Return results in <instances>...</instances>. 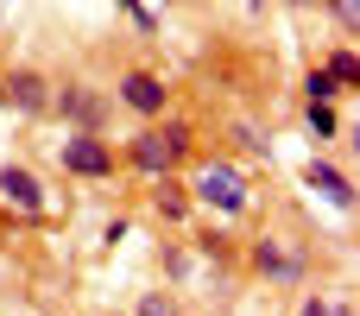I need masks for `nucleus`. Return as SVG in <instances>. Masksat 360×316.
I'll list each match as a JSON object with an SVG mask.
<instances>
[{
  "label": "nucleus",
  "mask_w": 360,
  "mask_h": 316,
  "mask_svg": "<svg viewBox=\"0 0 360 316\" xmlns=\"http://www.w3.org/2000/svg\"><path fill=\"white\" fill-rule=\"evenodd\" d=\"M323 70L335 76V89H360V57H354V44H335V51L323 57Z\"/></svg>",
  "instance_id": "nucleus-12"
},
{
  "label": "nucleus",
  "mask_w": 360,
  "mask_h": 316,
  "mask_svg": "<svg viewBox=\"0 0 360 316\" xmlns=\"http://www.w3.org/2000/svg\"><path fill=\"white\" fill-rule=\"evenodd\" d=\"M234 139H240V146H247L253 158H272V139H266L259 127H247V120H240V127H234Z\"/></svg>",
  "instance_id": "nucleus-16"
},
{
  "label": "nucleus",
  "mask_w": 360,
  "mask_h": 316,
  "mask_svg": "<svg viewBox=\"0 0 360 316\" xmlns=\"http://www.w3.org/2000/svg\"><path fill=\"white\" fill-rule=\"evenodd\" d=\"M114 6H120V13H127L139 32H158V19H152V6H146V0H114Z\"/></svg>",
  "instance_id": "nucleus-18"
},
{
  "label": "nucleus",
  "mask_w": 360,
  "mask_h": 316,
  "mask_svg": "<svg viewBox=\"0 0 360 316\" xmlns=\"http://www.w3.org/2000/svg\"><path fill=\"white\" fill-rule=\"evenodd\" d=\"M57 165H63V177H76V184H114L120 152H114L108 133H76V127H63V139H57Z\"/></svg>",
  "instance_id": "nucleus-4"
},
{
  "label": "nucleus",
  "mask_w": 360,
  "mask_h": 316,
  "mask_svg": "<svg viewBox=\"0 0 360 316\" xmlns=\"http://www.w3.org/2000/svg\"><path fill=\"white\" fill-rule=\"evenodd\" d=\"M266 6H272V0H247V13H266Z\"/></svg>",
  "instance_id": "nucleus-21"
},
{
  "label": "nucleus",
  "mask_w": 360,
  "mask_h": 316,
  "mask_svg": "<svg viewBox=\"0 0 360 316\" xmlns=\"http://www.w3.org/2000/svg\"><path fill=\"white\" fill-rule=\"evenodd\" d=\"M165 266H171V279H177V285H184V279H190V266H196V260H190V253H184V247H171V260H165Z\"/></svg>",
  "instance_id": "nucleus-20"
},
{
  "label": "nucleus",
  "mask_w": 360,
  "mask_h": 316,
  "mask_svg": "<svg viewBox=\"0 0 360 316\" xmlns=\"http://www.w3.org/2000/svg\"><path fill=\"white\" fill-rule=\"evenodd\" d=\"M0 19H6V13H0Z\"/></svg>",
  "instance_id": "nucleus-24"
},
{
  "label": "nucleus",
  "mask_w": 360,
  "mask_h": 316,
  "mask_svg": "<svg viewBox=\"0 0 360 316\" xmlns=\"http://www.w3.org/2000/svg\"><path fill=\"white\" fill-rule=\"evenodd\" d=\"M240 260H247L253 279L285 285V291H297V285L310 279V253H304L297 241H285V234H253V241L240 247Z\"/></svg>",
  "instance_id": "nucleus-3"
},
{
  "label": "nucleus",
  "mask_w": 360,
  "mask_h": 316,
  "mask_svg": "<svg viewBox=\"0 0 360 316\" xmlns=\"http://www.w3.org/2000/svg\"><path fill=\"white\" fill-rule=\"evenodd\" d=\"M114 108H127L133 120H158V114H171V82L158 70H120Z\"/></svg>",
  "instance_id": "nucleus-8"
},
{
  "label": "nucleus",
  "mask_w": 360,
  "mask_h": 316,
  "mask_svg": "<svg viewBox=\"0 0 360 316\" xmlns=\"http://www.w3.org/2000/svg\"><path fill=\"white\" fill-rule=\"evenodd\" d=\"M133 316H184V310H177V298H171V291H139Z\"/></svg>",
  "instance_id": "nucleus-15"
},
{
  "label": "nucleus",
  "mask_w": 360,
  "mask_h": 316,
  "mask_svg": "<svg viewBox=\"0 0 360 316\" xmlns=\"http://www.w3.org/2000/svg\"><path fill=\"white\" fill-rule=\"evenodd\" d=\"M152 215L165 222V228H190L196 222V196H190V184L171 171V177H152Z\"/></svg>",
  "instance_id": "nucleus-10"
},
{
  "label": "nucleus",
  "mask_w": 360,
  "mask_h": 316,
  "mask_svg": "<svg viewBox=\"0 0 360 316\" xmlns=\"http://www.w3.org/2000/svg\"><path fill=\"white\" fill-rule=\"evenodd\" d=\"M0 114H6V82H0Z\"/></svg>",
  "instance_id": "nucleus-23"
},
{
  "label": "nucleus",
  "mask_w": 360,
  "mask_h": 316,
  "mask_svg": "<svg viewBox=\"0 0 360 316\" xmlns=\"http://www.w3.org/2000/svg\"><path fill=\"white\" fill-rule=\"evenodd\" d=\"M0 82H6V114H19V120H44L51 114L57 76H44L38 63H13V70H0Z\"/></svg>",
  "instance_id": "nucleus-7"
},
{
  "label": "nucleus",
  "mask_w": 360,
  "mask_h": 316,
  "mask_svg": "<svg viewBox=\"0 0 360 316\" xmlns=\"http://www.w3.org/2000/svg\"><path fill=\"white\" fill-rule=\"evenodd\" d=\"M304 127H310L316 146H329V139H342V108L335 101H304Z\"/></svg>",
  "instance_id": "nucleus-11"
},
{
  "label": "nucleus",
  "mask_w": 360,
  "mask_h": 316,
  "mask_svg": "<svg viewBox=\"0 0 360 316\" xmlns=\"http://www.w3.org/2000/svg\"><path fill=\"white\" fill-rule=\"evenodd\" d=\"M304 184H310V190H316V196H323V203H329L335 215H348V209H354V177H348L342 165H329L323 152H316V158L304 165Z\"/></svg>",
  "instance_id": "nucleus-9"
},
{
  "label": "nucleus",
  "mask_w": 360,
  "mask_h": 316,
  "mask_svg": "<svg viewBox=\"0 0 360 316\" xmlns=\"http://www.w3.org/2000/svg\"><path fill=\"white\" fill-rule=\"evenodd\" d=\"M108 89H95V82H57L51 89V114L63 120V127H76V133H108Z\"/></svg>",
  "instance_id": "nucleus-5"
},
{
  "label": "nucleus",
  "mask_w": 360,
  "mask_h": 316,
  "mask_svg": "<svg viewBox=\"0 0 360 316\" xmlns=\"http://www.w3.org/2000/svg\"><path fill=\"white\" fill-rule=\"evenodd\" d=\"M285 6H297V13H304V6H316V0H285Z\"/></svg>",
  "instance_id": "nucleus-22"
},
{
  "label": "nucleus",
  "mask_w": 360,
  "mask_h": 316,
  "mask_svg": "<svg viewBox=\"0 0 360 316\" xmlns=\"http://www.w3.org/2000/svg\"><path fill=\"white\" fill-rule=\"evenodd\" d=\"M196 247H202V260H228V234H221V228H202Z\"/></svg>",
  "instance_id": "nucleus-17"
},
{
  "label": "nucleus",
  "mask_w": 360,
  "mask_h": 316,
  "mask_svg": "<svg viewBox=\"0 0 360 316\" xmlns=\"http://www.w3.org/2000/svg\"><path fill=\"white\" fill-rule=\"evenodd\" d=\"M190 152H196V133H190V120H171V114H158V120H139V133H127V146H120V165H127V171H139V177L152 184V177H171V171H184V165H190Z\"/></svg>",
  "instance_id": "nucleus-1"
},
{
  "label": "nucleus",
  "mask_w": 360,
  "mask_h": 316,
  "mask_svg": "<svg viewBox=\"0 0 360 316\" xmlns=\"http://www.w3.org/2000/svg\"><path fill=\"white\" fill-rule=\"evenodd\" d=\"M304 101H342V89H335V76H329L323 63L304 76Z\"/></svg>",
  "instance_id": "nucleus-14"
},
{
  "label": "nucleus",
  "mask_w": 360,
  "mask_h": 316,
  "mask_svg": "<svg viewBox=\"0 0 360 316\" xmlns=\"http://www.w3.org/2000/svg\"><path fill=\"white\" fill-rule=\"evenodd\" d=\"M0 209L6 215H19V222H44L51 215V190H44V177L32 171V165H0Z\"/></svg>",
  "instance_id": "nucleus-6"
},
{
  "label": "nucleus",
  "mask_w": 360,
  "mask_h": 316,
  "mask_svg": "<svg viewBox=\"0 0 360 316\" xmlns=\"http://www.w3.org/2000/svg\"><path fill=\"white\" fill-rule=\"evenodd\" d=\"M297 316H354V304H348L342 291H304Z\"/></svg>",
  "instance_id": "nucleus-13"
},
{
  "label": "nucleus",
  "mask_w": 360,
  "mask_h": 316,
  "mask_svg": "<svg viewBox=\"0 0 360 316\" xmlns=\"http://www.w3.org/2000/svg\"><path fill=\"white\" fill-rule=\"evenodd\" d=\"M184 184H190L196 209H202V215H215V222H234V215H247V209H253V184H247V171H240L234 158H202Z\"/></svg>",
  "instance_id": "nucleus-2"
},
{
  "label": "nucleus",
  "mask_w": 360,
  "mask_h": 316,
  "mask_svg": "<svg viewBox=\"0 0 360 316\" xmlns=\"http://www.w3.org/2000/svg\"><path fill=\"white\" fill-rule=\"evenodd\" d=\"M323 6H329V13L342 19V32L354 38V25H360V6H354V0H323Z\"/></svg>",
  "instance_id": "nucleus-19"
}]
</instances>
